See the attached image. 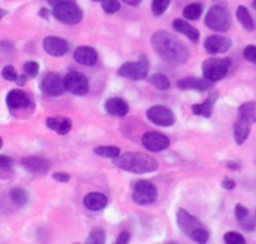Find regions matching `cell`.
<instances>
[{"label": "cell", "mask_w": 256, "mask_h": 244, "mask_svg": "<svg viewBox=\"0 0 256 244\" xmlns=\"http://www.w3.org/2000/svg\"><path fill=\"white\" fill-rule=\"evenodd\" d=\"M231 66H232V60L228 57H225V58L212 57V58L204 60V63H202V75L206 80H208L212 82H218L226 76Z\"/></svg>", "instance_id": "cell-5"}, {"label": "cell", "mask_w": 256, "mask_h": 244, "mask_svg": "<svg viewBox=\"0 0 256 244\" xmlns=\"http://www.w3.org/2000/svg\"><path fill=\"white\" fill-rule=\"evenodd\" d=\"M2 146H3V140H2V136H0V148H2Z\"/></svg>", "instance_id": "cell-49"}, {"label": "cell", "mask_w": 256, "mask_h": 244, "mask_svg": "<svg viewBox=\"0 0 256 244\" xmlns=\"http://www.w3.org/2000/svg\"><path fill=\"white\" fill-rule=\"evenodd\" d=\"M84 206L92 212H100L108 206V198L100 192H90L84 198Z\"/></svg>", "instance_id": "cell-21"}, {"label": "cell", "mask_w": 256, "mask_h": 244, "mask_svg": "<svg viewBox=\"0 0 256 244\" xmlns=\"http://www.w3.org/2000/svg\"><path fill=\"white\" fill-rule=\"evenodd\" d=\"M94 154L100 156V158H108V159H116L122 154L120 148L116 146H100L94 148Z\"/></svg>", "instance_id": "cell-31"}, {"label": "cell", "mask_w": 256, "mask_h": 244, "mask_svg": "<svg viewBox=\"0 0 256 244\" xmlns=\"http://www.w3.org/2000/svg\"><path fill=\"white\" fill-rule=\"evenodd\" d=\"M170 3H171V0H153V3H152V10H153V14L158 15V16L164 15L165 10L168 9Z\"/></svg>", "instance_id": "cell-35"}, {"label": "cell", "mask_w": 256, "mask_h": 244, "mask_svg": "<svg viewBox=\"0 0 256 244\" xmlns=\"http://www.w3.org/2000/svg\"><path fill=\"white\" fill-rule=\"evenodd\" d=\"M105 240H106L105 231L102 228H93L86 240V244H105Z\"/></svg>", "instance_id": "cell-32"}, {"label": "cell", "mask_w": 256, "mask_h": 244, "mask_svg": "<svg viewBox=\"0 0 256 244\" xmlns=\"http://www.w3.org/2000/svg\"><path fill=\"white\" fill-rule=\"evenodd\" d=\"M93 2H100V3H102V2H104V0H93Z\"/></svg>", "instance_id": "cell-50"}, {"label": "cell", "mask_w": 256, "mask_h": 244, "mask_svg": "<svg viewBox=\"0 0 256 244\" xmlns=\"http://www.w3.org/2000/svg\"><path fill=\"white\" fill-rule=\"evenodd\" d=\"M172 27H174L176 32L184 34L189 40H192V42H198L200 40V30L196 27H194L190 22L184 21V20H182V18L174 20L172 21Z\"/></svg>", "instance_id": "cell-20"}, {"label": "cell", "mask_w": 256, "mask_h": 244, "mask_svg": "<svg viewBox=\"0 0 256 244\" xmlns=\"http://www.w3.org/2000/svg\"><path fill=\"white\" fill-rule=\"evenodd\" d=\"M243 56L248 62L255 63L256 64V46L255 45H248L243 51Z\"/></svg>", "instance_id": "cell-38"}, {"label": "cell", "mask_w": 256, "mask_h": 244, "mask_svg": "<svg viewBox=\"0 0 256 244\" xmlns=\"http://www.w3.org/2000/svg\"><path fill=\"white\" fill-rule=\"evenodd\" d=\"M238 117L249 122L250 124L256 123V102H244L240 108H238Z\"/></svg>", "instance_id": "cell-27"}, {"label": "cell", "mask_w": 256, "mask_h": 244, "mask_svg": "<svg viewBox=\"0 0 256 244\" xmlns=\"http://www.w3.org/2000/svg\"><path fill=\"white\" fill-rule=\"evenodd\" d=\"M254 8H255V9H256V0H255V2H254Z\"/></svg>", "instance_id": "cell-51"}, {"label": "cell", "mask_w": 256, "mask_h": 244, "mask_svg": "<svg viewBox=\"0 0 256 244\" xmlns=\"http://www.w3.org/2000/svg\"><path fill=\"white\" fill-rule=\"evenodd\" d=\"M63 82H64L66 92H69L75 96H84L88 93V88H90L87 76L80 72H75V70L66 74L63 78Z\"/></svg>", "instance_id": "cell-10"}, {"label": "cell", "mask_w": 256, "mask_h": 244, "mask_svg": "<svg viewBox=\"0 0 256 244\" xmlns=\"http://www.w3.org/2000/svg\"><path fill=\"white\" fill-rule=\"evenodd\" d=\"M52 178L56 180V182H58V183H68L69 180H70V176L68 174V172H54L52 174Z\"/></svg>", "instance_id": "cell-39"}, {"label": "cell", "mask_w": 256, "mask_h": 244, "mask_svg": "<svg viewBox=\"0 0 256 244\" xmlns=\"http://www.w3.org/2000/svg\"><path fill=\"white\" fill-rule=\"evenodd\" d=\"M148 82H150L153 87H156L158 90H160V92L170 90V88H171V81H170V78H168L166 75H164V74H153V75L148 78Z\"/></svg>", "instance_id": "cell-29"}, {"label": "cell", "mask_w": 256, "mask_h": 244, "mask_svg": "<svg viewBox=\"0 0 256 244\" xmlns=\"http://www.w3.org/2000/svg\"><path fill=\"white\" fill-rule=\"evenodd\" d=\"M236 15H237V20L240 21V24L244 27V30H248V32H254L255 30V21H254V18H252V15H250V12L248 10V8H244V6H238L237 8V12H236Z\"/></svg>", "instance_id": "cell-26"}, {"label": "cell", "mask_w": 256, "mask_h": 244, "mask_svg": "<svg viewBox=\"0 0 256 244\" xmlns=\"http://www.w3.org/2000/svg\"><path fill=\"white\" fill-rule=\"evenodd\" d=\"M105 110L110 116L114 117H124L129 112V104L122 98H110L105 102Z\"/></svg>", "instance_id": "cell-19"}, {"label": "cell", "mask_w": 256, "mask_h": 244, "mask_svg": "<svg viewBox=\"0 0 256 244\" xmlns=\"http://www.w3.org/2000/svg\"><path fill=\"white\" fill-rule=\"evenodd\" d=\"M12 165V160L8 156H0V168H9Z\"/></svg>", "instance_id": "cell-42"}, {"label": "cell", "mask_w": 256, "mask_h": 244, "mask_svg": "<svg viewBox=\"0 0 256 244\" xmlns=\"http://www.w3.org/2000/svg\"><path fill=\"white\" fill-rule=\"evenodd\" d=\"M102 9L106 12V14H116L120 10V2L118 0H104L102 2Z\"/></svg>", "instance_id": "cell-36"}, {"label": "cell", "mask_w": 256, "mask_h": 244, "mask_svg": "<svg viewBox=\"0 0 256 244\" xmlns=\"http://www.w3.org/2000/svg\"><path fill=\"white\" fill-rule=\"evenodd\" d=\"M46 2H48V4L56 8V6H58L62 3H70V2H75V0H46Z\"/></svg>", "instance_id": "cell-43"}, {"label": "cell", "mask_w": 256, "mask_h": 244, "mask_svg": "<svg viewBox=\"0 0 256 244\" xmlns=\"http://www.w3.org/2000/svg\"><path fill=\"white\" fill-rule=\"evenodd\" d=\"M27 78H28V76L24 74V75H20L15 81H16V84H18V86H24V84L27 82Z\"/></svg>", "instance_id": "cell-44"}, {"label": "cell", "mask_w": 256, "mask_h": 244, "mask_svg": "<svg viewBox=\"0 0 256 244\" xmlns=\"http://www.w3.org/2000/svg\"><path fill=\"white\" fill-rule=\"evenodd\" d=\"M68 50H69L68 40L62 39V38L48 36L44 39V51L52 57H62L68 52Z\"/></svg>", "instance_id": "cell-15"}, {"label": "cell", "mask_w": 256, "mask_h": 244, "mask_svg": "<svg viewBox=\"0 0 256 244\" xmlns=\"http://www.w3.org/2000/svg\"><path fill=\"white\" fill-rule=\"evenodd\" d=\"M9 198H10V201H12L16 207H22V206H26V204L28 202L30 195H28V192H27L26 189H22V188H15V189H12V190L9 192Z\"/></svg>", "instance_id": "cell-28"}, {"label": "cell", "mask_w": 256, "mask_h": 244, "mask_svg": "<svg viewBox=\"0 0 256 244\" xmlns=\"http://www.w3.org/2000/svg\"><path fill=\"white\" fill-rule=\"evenodd\" d=\"M202 10H204V8H202L201 3H190V4L184 6V9H183V16H184L186 20L195 21V20H198V18L202 15Z\"/></svg>", "instance_id": "cell-30"}, {"label": "cell", "mask_w": 256, "mask_h": 244, "mask_svg": "<svg viewBox=\"0 0 256 244\" xmlns=\"http://www.w3.org/2000/svg\"><path fill=\"white\" fill-rule=\"evenodd\" d=\"M214 82L206 80V78H196V76H188L177 81V87L180 90H198V92H207L213 87Z\"/></svg>", "instance_id": "cell-16"}, {"label": "cell", "mask_w": 256, "mask_h": 244, "mask_svg": "<svg viewBox=\"0 0 256 244\" xmlns=\"http://www.w3.org/2000/svg\"><path fill=\"white\" fill-rule=\"evenodd\" d=\"M132 200L138 206H150L158 200V189L148 180H138L132 189Z\"/></svg>", "instance_id": "cell-8"}, {"label": "cell", "mask_w": 256, "mask_h": 244, "mask_svg": "<svg viewBox=\"0 0 256 244\" xmlns=\"http://www.w3.org/2000/svg\"><path fill=\"white\" fill-rule=\"evenodd\" d=\"M177 224L178 228L195 243L198 244H206L210 238V232L204 228V225L195 218L192 216L189 212L180 208L177 212Z\"/></svg>", "instance_id": "cell-3"}, {"label": "cell", "mask_w": 256, "mask_h": 244, "mask_svg": "<svg viewBox=\"0 0 256 244\" xmlns=\"http://www.w3.org/2000/svg\"><path fill=\"white\" fill-rule=\"evenodd\" d=\"M147 118L156 124V126H162V128H171L176 124L177 118L176 114L172 112V110H170L168 106L164 105H154L150 106L147 110Z\"/></svg>", "instance_id": "cell-9"}, {"label": "cell", "mask_w": 256, "mask_h": 244, "mask_svg": "<svg viewBox=\"0 0 256 244\" xmlns=\"http://www.w3.org/2000/svg\"><path fill=\"white\" fill-rule=\"evenodd\" d=\"M114 165L132 174H147L159 168V162L153 156L140 152H129L120 154L114 159Z\"/></svg>", "instance_id": "cell-2"}, {"label": "cell", "mask_w": 256, "mask_h": 244, "mask_svg": "<svg viewBox=\"0 0 256 244\" xmlns=\"http://www.w3.org/2000/svg\"><path fill=\"white\" fill-rule=\"evenodd\" d=\"M2 76H3L6 81H15V80L18 78L15 68H14V66H10V64H8V66H4V68H3V70H2Z\"/></svg>", "instance_id": "cell-37"}, {"label": "cell", "mask_w": 256, "mask_h": 244, "mask_svg": "<svg viewBox=\"0 0 256 244\" xmlns=\"http://www.w3.org/2000/svg\"><path fill=\"white\" fill-rule=\"evenodd\" d=\"M141 142L144 146L146 150L153 152V153H159L164 152L170 147V138L160 132H146L141 138Z\"/></svg>", "instance_id": "cell-12"}, {"label": "cell", "mask_w": 256, "mask_h": 244, "mask_svg": "<svg viewBox=\"0 0 256 244\" xmlns=\"http://www.w3.org/2000/svg\"><path fill=\"white\" fill-rule=\"evenodd\" d=\"M21 165L32 174H46L51 168V164L39 156H28L21 159Z\"/></svg>", "instance_id": "cell-17"}, {"label": "cell", "mask_w": 256, "mask_h": 244, "mask_svg": "<svg viewBox=\"0 0 256 244\" xmlns=\"http://www.w3.org/2000/svg\"><path fill=\"white\" fill-rule=\"evenodd\" d=\"M214 100H216V96H214V98H208V99L204 100L202 104H195V105L192 106V112H194L195 116H201V117L210 118V117L213 116Z\"/></svg>", "instance_id": "cell-25"}, {"label": "cell", "mask_w": 256, "mask_h": 244, "mask_svg": "<svg viewBox=\"0 0 256 244\" xmlns=\"http://www.w3.org/2000/svg\"><path fill=\"white\" fill-rule=\"evenodd\" d=\"M40 90L48 94V96H52V98H57V96H62L66 88H64V82H63V78L58 75V74H54V72H48L42 81H40Z\"/></svg>", "instance_id": "cell-11"}, {"label": "cell", "mask_w": 256, "mask_h": 244, "mask_svg": "<svg viewBox=\"0 0 256 244\" xmlns=\"http://www.w3.org/2000/svg\"><path fill=\"white\" fill-rule=\"evenodd\" d=\"M52 16L63 24L75 26L81 22V20L84 18V12L75 2H70V3H62L56 6L52 9Z\"/></svg>", "instance_id": "cell-6"}, {"label": "cell", "mask_w": 256, "mask_h": 244, "mask_svg": "<svg viewBox=\"0 0 256 244\" xmlns=\"http://www.w3.org/2000/svg\"><path fill=\"white\" fill-rule=\"evenodd\" d=\"M148 69H150L148 58L146 56H141L136 62H128V63L122 64L118 68V75L123 78L140 81V80H146L148 76Z\"/></svg>", "instance_id": "cell-7"}, {"label": "cell", "mask_w": 256, "mask_h": 244, "mask_svg": "<svg viewBox=\"0 0 256 244\" xmlns=\"http://www.w3.org/2000/svg\"><path fill=\"white\" fill-rule=\"evenodd\" d=\"M152 46L156 54L171 64H183L189 60V48L172 33L166 30H158L152 34Z\"/></svg>", "instance_id": "cell-1"}, {"label": "cell", "mask_w": 256, "mask_h": 244, "mask_svg": "<svg viewBox=\"0 0 256 244\" xmlns=\"http://www.w3.org/2000/svg\"><path fill=\"white\" fill-rule=\"evenodd\" d=\"M232 46V40L224 34H213L208 36L204 42V48L208 54H224Z\"/></svg>", "instance_id": "cell-13"}, {"label": "cell", "mask_w": 256, "mask_h": 244, "mask_svg": "<svg viewBox=\"0 0 256 244\" xmlns=\"http://www.w3.org/2000/svg\"><path fill=\"white\" fill-rule=\"evenodd\" d=\"M226 166L228 168H232V170H238L240 168V165H237V164H226Z\"/></svg>", "instance_id": "cell-47"}, {"label": "cell", "mask_w": 256, "mask_h": 244, "mask_svg": "<svg viewBox=\"0 0 256 244\" xmlns=\"http://www.w3.org/2000/svg\"><path fill=\"white\" fill-rule=\"evenodd\" d=\"M206 26L219 33H226L231 28V14L225 0H214L206 15Z\"/></svg>", "instance_id": "cell-4"}, {"label": "cell", "mask_w": 256, "mask_h": 244, "mask_svg": "<svg viewBox=\"0 0 256 244\" xmlns=\"http://www.w3.org/2000/svg\"><path fill=\"white\" fill-rule=\"evenodd\" d=\"M224 242L225 244H246V238L236 231H230L224 236Z\"/></svg>", "instance_id": "cell-33"}, {"label": "cell", "mask_w": 256, "mask_h": 244, "mask_svg": "<svg viewBox=\"0 0 256 244\" xmlns=\"http://www.w3.org/2000/svg\"><path fill=\"white\" fill-rule=\"evenodd\" d=\"M6 105H8L9 110H14V111L26 110V108H28L32 105V99L26 92L15 88V90H10L6 94Z\"/></svg>", "instance_id": "cell-14"}, {"label": "cell", "mask_w": 256, "mask_h": 244, "mask_svg": "<svg viewBox=\"0 0 256 244\" xmlns=\"http://www.w3.org/2000/svg\"><path fill=\"white\" fill-rule=\"evenodd\" d=\"M74 58L82 66H94L98 63V51L93 46L81 45L74 51Z\"/></svg>", "instance_id": "cell-18"}, {"label": "cell", "mask_w": 256, "mask_h": 244, "mask_svg": "<svg viewBox=\"0 0 256 244\" xmlns=\"http://www.w3.org/2000/svg\"><path fill=\"white\" fill-rule=\"evenodd\" d=\"M250 128H252V124L249 122H246L240 117L237 118V122L234 124V138H236V142L238 146L246 142V140L250 135Z\"/></svg>", "instance_id": "cell-23"}, {"label": "cell", "mask_w": 256, "mask_h": 244, "mask_svg": "<svg viewBox=\"0 0 256 244\" xmlns=\"http://www.w3.org/2000/svg\"><path fill=\"white\" fill-rule=\"evenodd\" d=\"M22 70H24V74H26L28 78H36L38 74H39V63L34 62V60L26 62L24 66H22Z\"/></svg>", "instance_id": "cell-34"}, {"label": "cell", "mask_w": 256, "mask_h": 244, "mask_svg": "<svg viewBox=\"0 0 256 244\" xmlns=\"http://www.w3.org/2000/svg\"><path fill=\"white\" fill-rule=\"evenodd\" d=\"M222 186H224V189H226V190H232L234 188H236V182L232 180V178H224V182H222Z\"/></svg>", "instance_id": "cell-41"}, {"label": "cell", "mask_w": 256, "mask_h": 244, "mask_svg": "<svg viewBox=\"0 0 256 244\" xmlns=\"http://www.w3.org/2000/svg\"><path fill=\"white\" fill-rule=\"evenodd\" d=\"M129 240H130V234L128 231H123V232H120V236L117 237L114 244H129Z\"/></svg>", "instance_id": "cell-40"}, {"label": "cell", "mask_w": 256, "mask_h": 244, "mask_svg": "<svg viewBox=\"0 0 256 244\" xmlns=\"http://www.w3.org/2000/svg\"><path fill=\"white\" fill-rule=\"evenodd\" d=\"M236 218L238 220V224L246 230V231H254L255 230L256 222L254 220V218L250 216L249 210L242 206V204H237L236 206Z\"/></svg>", "instance_id": "cell-24"}, {"label": "cell", "mask_w": 256, "mask_h": 244, "mask_svg": "<svg viewBox=\"0 0 256 244\" xmlns=\"http://www.w3.org/2000/svg\"><path fill=\"white\" fill-rule=\"evenodd\" d=\"M6 14H8V10H4V9H2V8H0V20H2Z\"/></svg>", "instance_id": "cell-48"}, {"label": "cell", "mask_w": 256, "mask_h": 244, "mask_svg": "<svg viewBox=\"0 0 256 244\" xmlns=\"http://www.w3.org/2000/svg\"><path fill=\"white\" fill-rule=\"evenodd\" d=\"M74 244H80V243H74Z\"/></svg>", "instance_id": "cell-52"}, {"label": "cell", "mask_w": 256, "mask_h": 244, "mask_svg": "<svg viewBox=\"0 0 256 244\" xmlns=\"http://www.w3.org/2000/svg\"><path fill=\"white\" fill-rule=\"evenodd\" d=\"M45 123L51 130L57 132L58 135H66L72 129V122L68 117H48Z\"/></svg>", "instance_id": "cell-22"}, {"label": "cell", "mask_w": 256, "mask_h": 244, "mask_svg": "<svg viewBox=\"0 0 256 244\" xmlns=\"http://www.w3.org/2000/svg\"><path fill=\"white\" fill-rule=\"evenodd\" d=\"M122 2H124L129 6H140L142 3V0H122Z\"/></svg>", "instance_id": "cell-45"}, {"label": "cell", "mask_w": 256, "mask_h": 244, "mask_svg": "<svg viewBox=\"0 0 256 244\" xmlns=\"http://www.w3.org/2000/svg\"><path fill=\"white\" fill-rule=\"evenodd\" d=\"M39 15H40V16H44V18H48V10H46L45 8H42V9H40V12H39Z\"/></svg>", "instance_id": "cell-46"}]
</instances>
